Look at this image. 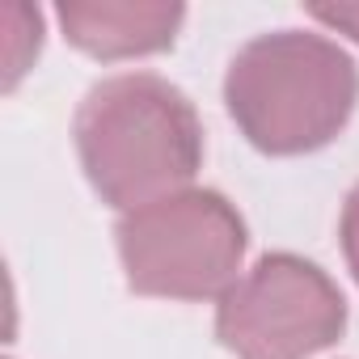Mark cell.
<instances>
[{
  "label": "cell",
  "mask_w": 359,
  "mask_h": 359,
  "mask_svg": "<svg viewBox=\"0 0 359 359\" xmlns=\"http://www.w3.org/2000/svg\"><path fill=\"white\" fill-rule=\"evenodd\" d=\"M43 51V13L30 5H5V89H18V81L34 68Z\"/></svg>",
  "instance_id": "6"
},
{
  "label": "cell",
  "mask_w": 359,
  "mask_h": 359,
  "mask_svg": "<svg viewBox=\"0 0 359 359\" xmlns=\"http://www.w3.org/2000/svg\"><path fill=\"white\" fill-rule=\"evenodd\" d=\"M309 18L359 43V5H309Z\"/></svg>",
  "instance_id": "8"
},
{
  "label": "cell",
  "mask_w": 359,
  "mask_h": 359,
  "mask_svg": "<svg viewBox=\"0 0 359 359\" xmlns=\"http://www.w3.org/2000/svg\"><path fill=\"white\" fill-rule=\"evenodd\" d=\"M76 152L89 187L114 212L177 195L203 169L195 102L156 72L97 81L76 110Z\"/></svg>",
  "instance_id": "1"
},
{
  "label": "cell",
  "mask_w": 359,
  "mask_h": 359,
  "mask_svg": "<svg viewBox=\"0 0 359 359\" xmlns=\"http://www.w3.org/2000/svg\"><path fill=\"white\" fill-rule=\"evenodd\" d=\"M127 287L156 300H220L245 262L241 212L208 187H187L118 216L114 229Z\"/></svg>",
  "instance_id": "3"
},
{
  "label": "cell",
  "mask_w": 359,
  "mask_h": 359,
  "mask_svg": "<svg viewBox=\"0 0 359 359\" xmlns=\"http://www.w3.org/2000/svg\"><path fill=\"white\" fill-rule=\"evenodd\" d=\"M355 102V60L313 30L258 34L224 72L229 118L266 156H304L325 148L351 123Z\"/></svg>",
  "instance_id": "2"
},
{
  "label": "cell",
  "mask_w": 359,
  "mask_h": 359,
  "mask_svg": "<svg viewBox=\"0 0 359 359\" xmlns=\"http://www.w3.org/2000/svg\"><path fill=\"white\" fill-rule=\"evenodd\" d=\"M55 22L76 51L114 64L169 51L187 9L169 0H68L55 9Z\"/></svg>",
  "instance_id": "5"
},
{
  "label": "cell",
  "mask_w": 359,
  "mask_h": 359,
  "mask_svg": "<svg viewBox=\"0 0 359 359\" xmlns=\"http://www.w3.org/2000/svg\"><path fill=\"white\" fill-rule=\"evenodd\" d=\"M338 241H342V258L359 283V182L351 187L346 203H342V216H338Z\"/></svg>",
  "instance_id": "7"
},
{
  "label": "cell",
  "mask_w": 359,
  "mask_h": 359,
  "mask_svg": "<svg viewBox=\"0 0 359 359\" xmlns=\"http://www.w3.org/2000/svg\"><path fill=\"white\" fill-rule=\"evenodd\" d=\"M346 330V296L300 254H262L216 304V338L237 359H313Z\"/></svg>",
  "instance_id": "4"
}]
</instances>
